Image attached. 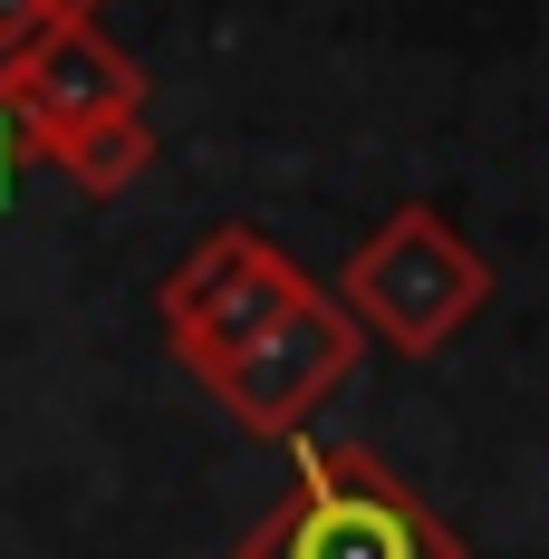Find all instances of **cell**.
<instances>
[{"label": "cell", "mask_w": 549, "mask_h": 559, "mask_svg": "<svg viewBox=\"0 0 549 559\" xmlns=\"http://www.w3.org/2000/svg\"><path fill=\"white\" fill-rule=\"evenodd\" d=\"M337 309L377 337V347H395V357H434L443 337H463L492 309V261L443 223L434 203H405V213H385L347 251Z\"/></svg>", "instance_id": "obj_1"}, {"label": "cell", "mask_w": 549, "mask_h": 559, "mask_svg": "<svg viewBox=\"0 0 549 559\" xmlns=\"http://www.w3.org/2000/svg\"><path fill=\"white\" fill-rule=\"evenodd\" d=\"M241 559H463V540L415 502L377 453L309 444L299 492L241 540Z\"/></svg>", "instance_id": "obj_2"}, {"label": "cell", "mask_w": 549, "mask_h": 559, "mask_svg": "<svg viewBox=\"0 0 549 559\" xmlns=\"http://www.w3.org/2000/svg\"><path fill=\"white\" fill-rule=\"evenodd\" d=\"M309 299H319V280L299 271L271 231H251V223L203 231V241L165 271V289H155L165 337H174L183 367H213V357H231V347H251L261 329L299 319Z\"/></svg>", "instance_id": "obj_3"}, {"label": "cell", "mask_w": 549, "mask_h": 559, "mask_svg": "<svg viewBox=\"0 0 549 559\" xmlns=\"http://www.w3.org/2000/svg\"><path fill=\"white\" fill-rule=\"evenodd\" d=\"M357 347H367V329L337 309V299H309L299 319H279V329H261L251 347H231V357H213V367H193L203 386L222 395V415L241 425V435H271V444H299V425L329 405L337 386H347V367H357Z\"/></svg>", "instance_id": "obj_4"}, {"label": "cell", "mask_w": 549, "mask_h": 559, "mask_svg": "<svg viewBox=\"0 0 549 559\" xmlns=\"http://www.w3.org/2000/svg\"><path fill=\"white\" fill-rule=\"evenodd\" d=\"M0 107L20 116V135H29V155L68 135V126H87V116H116V107H145V78H135V58L116 49L97 20H58L39 49L0 58Z\"/></svg>", "instance_id": "obj_5"}, {"label": "cell", "mask_w": 549, "mask_h": 559, "mask_svg": "<svg viewBox=\"0 0 549 559\" xmlns=\"http://www.w3.org/2000/svg\"><path fill=\"white\" fill-rule=\"evenodd\" d=\"M39 155H49V165H68V183H77L87 203H116L135 174L155 165V126H145V107H116V116H87V126L49 135Z\"/></svg>", "instance_id": "obj_6"}, {"label": "cell", "mask_w": 549, "mask_h": 559, "mask_svg": "<svg viewBox=\"0 0 549 559\" xmlns=\"http://www.w3.org/2000/svg\"><path fill=\"white\" fill-rule=\"evenodd\" d=\"M49 29H58V10H49V0H0V58L39 49Z\"/></svg>", "instance_id": "obj_7"}, {"label": "cell", "mask_w": 549, "mask_h": 559, "mask_svg": "<svg viewBox=\"0 0 549 559\" xmlns=\"http://www.w3.org/2000/svg\"><path fill=\"white\" fill-rule=\"evenodd\" d=\"M20 165H29V135H20V116L0 107V213L20 203Z\"/></svg>", "instance_id": "obj_8"}, {"label": "cell", "mask_w": 549, "mask_h": 559, "mask_svg": "<svg viewBox=\"0 0 549 559\" xmlns=\"http://www.w3.org/2000/svg\"><path fill=\"white\" fill-rule=\"evenodd\" d=\"M58 20H97V10H107V0H49Z\"/></svg>", "instance_id": "obj_9"}]
</instances>
